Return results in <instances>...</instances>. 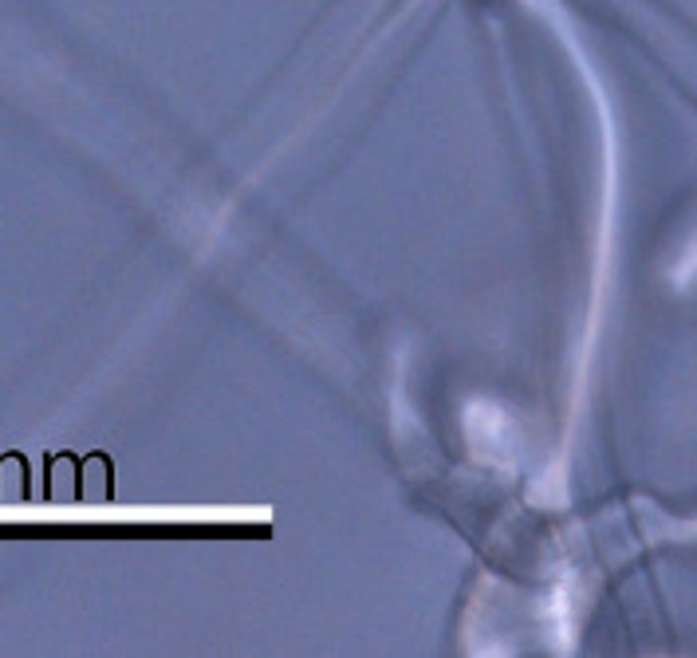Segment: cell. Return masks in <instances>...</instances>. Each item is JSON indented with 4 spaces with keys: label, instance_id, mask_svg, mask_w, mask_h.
Segmentation results:
<instances>
[{
    "label": "cell",
    "instance_id": "6da1fadb",
    "mask_svg": "<svg viewBox=\"0 0 697 658\" xmlns=\"http://www.w3.org/2000/svg\"><path fill=\"white\" fill-rule=\"evenodd\" d=\"M28 493V465L20 454H8V458H0V497H8V501H20Z\"/></svg>",
    "mask_w": 697,
    "mask_h": 658
},
{
    "label": "cell",
    "instance_id": "7a4b0ae2",
    "mask_svg": "<svg viewBox=\"0 0 697 658\" xmlns=\"http://www.w3.org/2000/svg\"><path fill=\"white\" fill-rule=\"evenodd\" d=\"M83 473H87V477H83L79 493H83V497H103V501H107V497H111V461L95 454V458L83 461Z\"/></svg>",
    "mask_w": 697,
    "mask_h": 658
}]
</instances>
